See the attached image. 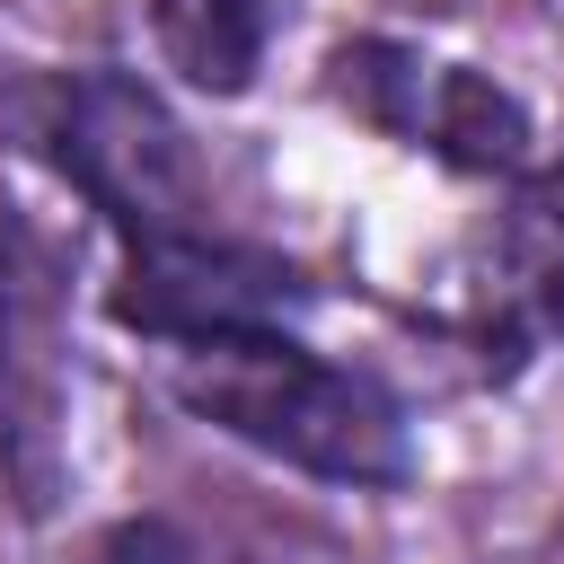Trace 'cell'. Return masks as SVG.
Segmentation results:
<instances>
[{
  "instance_id": "cell-1",
  "label": "cell",
  "mask_w": 564,
  "mask_h": 564,
  "mask_svg": "<svg viewBox=\"0 0 564 564\" xmlns=\"http://www.w3.org/2000/svg\"><path fill=\"white\" fill-rule=\"evenodd\" d=\"M159 388L212 423L220 441H247L317 485L388 494L414 476V423L379 370L326 361L300 335H229V344H167Z\"/></svg>"
},
{
  "instance_id": "cell-3",
  "label": "cell",
  "mask_w": 564,
  "mask_h": 564,
  "mask_svg": "<svg viewBox=\"0 0 564 564\" xmlns=\"http://www.w3.org/2000/svg\"><path fill=\"white\" fill-rule=\"evenodd\" d=\"M432 317L494 388L564 344V159L511 167L502 203L458 238Z\"/></svg>"
},
{
  "instance_id": "cell-7",
  "label": "cell",
  "mask_w": 564,
  "mask_h": 564,
  "mask_svg": "<svg viewBox=\"0 0 564 564\" xmlns=\"http://www.w3.org/2000/svg\"><path fill=\"white\" fill-rule=\"evenodd\" d=\"M88 564H194V538H185L176 520L141 511V520H115V529L97 538V555H88Z\"/></svg>"
},
{
  "instance_id": "cell-2",
  "label": "cell",
  "mask_w": 564,
  "mask_h": 564,
  "mask_svg": "<svg viewBox=\"0 0 564 564\" xmlns=\"http://www.w3.org/2000/svg\"><path fill=\"white\" fill-rule=\"evenodd\" d=\"M18 132L88 212H106L123 229V247L194 229V203H203L194 141H185V123L167 115V97L150 79H132V70H62L18 106Z\"/></svg>"
},
{
  "instance_id": "cell-4",
  "label": "cell",
  "mask_w": 564,
  "mask_h": 564,
  "mask_svg": "<svg viewBox=\"0 0 564 564\" xmlns=\"http://www.w3.org/2000/svg\"><path fill=\"white\" fill-rule=\"evenodd\" d=\"M326 88L344 115L388 132L397 150L441 159L449 176H511L529 167V106L476 62H449L405 35H344L326 53Z\"/></svg>"
},
{
  "instance_id": "cell-8",
  "label": "cell",
  "mask_w": 564,
  "mask_h": 564,
  "mask_svg": "<svg viewBox=\"0 0 564 564\" xmlns=\"http://www.w3.org/2000/svg\"><path fill=\"white\" fill-rule=\"evenodd\" d=\"M9 335H18V264L0 247V361H9Z\"/></svg>"
},
{
  "instance_id": "cell-5",
  "label": "cell",
  "mask_w": 564,
  "mask_h": 564,
  "mask_svg": "<svg viewBox=\"0 0 564 564\" xmlns=\"http://www.w3.org/2000/svg\"><path fill=\"white\" fill-rule=\"evenodd\" d=\"M317 308V282L247 238L220 229H167V238H132L106 317L141 344H229V335H291Z\"/></svg>"
},
{
  "instance_id": "cell-6",
  "label": "cell",
  "mask_w": 564,
  "mask_h": 564,
  "mask_svg": "<svg viewBox=\"0 0 564 564\" xmlns=\"http://www.w3.org/2000/svg\"><path fill=\"white\" fill-rule=\"evenodd\" d=\"M300 0H150L159 62L203 97H247Z\"/></svg>"
}]
</instances>
